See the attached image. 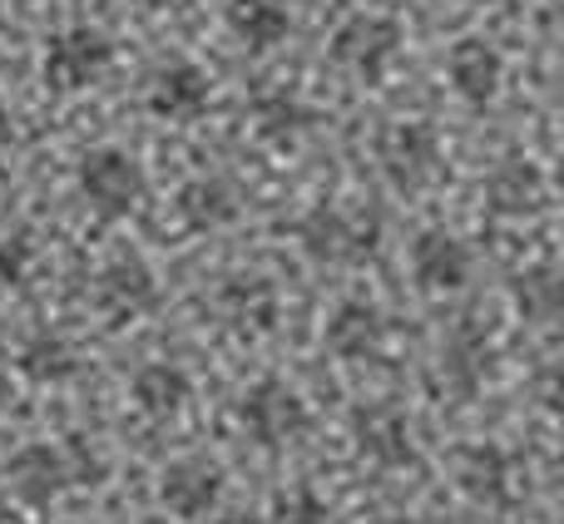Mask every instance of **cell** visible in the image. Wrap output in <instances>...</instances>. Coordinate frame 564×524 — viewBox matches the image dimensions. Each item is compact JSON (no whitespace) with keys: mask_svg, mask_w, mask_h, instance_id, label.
<instances>
[{"mask_svg":"<svg viewBox=\"0 0 564 524\" xmlns=\"http://www.w3.org/2000/svg\"><path fill=\"white\" fill-rule=\"evenodd\" d=\"M79 194H85L89 214L105 218V223H119L139 208L144 198V168H139L134 154L124 149H89L79 159Z\"/></svg>","mask_w":564,"mask_h":524,"instance_id":"cell-1","label":"cell"},{"mask_svg":"<svg viewBox=\"0 0 564 524\" xmlns=\"http://www.w3.org/2000/svg\"><path fill=\"white\" fill-rule=\"evenodd\" d=\"M302 253L322 268H351V262H367L377 253V228L357 223L351 214H341L337 204H312L307 214L292 223Z\"/></svg>","mask_w":564,"mask_h":524,"instance_id":"cell-2","label":"cell"},{"mask_svg":"<svg viewBox=\"0 0 564 524\" xmlns=\"http://www.w3.org/2000/svg\"><path fill=\"white\" fill-rule=\"evenodd\" d=\"M238 421H243L248 436H253L258 446H268V450L292 446V440H302L312 430L307 401H302L297 391H292L288 381H278V376H263L253 391H248L243 406H238Z\"/></svg>","mask_w":564,"mask_h":524,"instance_id":"cell-3","label":"cell"},{"mask_svg":"<svg viewBox=\"0 0 564 524\" xmlns=\"http://www.w3.org/2000/svg\"><path fill=\"white\" fill-rule=\"evenodd\" d=\"M401 40H406V30H401L397 15H371V10H361V15H347L337 25V35H332V59L367 79H381L387 65L397 59Z\"/></svg>","mask_w":564,"mask_h":524,"instance_id":"cell-4","label":"cell"},{"mask_svg":"<svg viewBox=\"0 0 564 524\" xmlns=\"http://www.w3.org/2000/svg\"><path fill=\"white\" fill-rule=\"evenodd\" d=\"M381 168H387V178L397 188H406V194L436 184L441 168H446V159H441V134L431 124H421V119L391 124L387 134H381Z\"/></svg>","mask_w":564,"mask_h":524,"instance_id":"cell-5","label":"cell"},{"mask_svg":"<svg viewBox=\"0 0 564 524\" xmlns=\"http://www.w3.org/2000/svg\"><path fill=\"white\" fill-rule=\"evenodd\" d=\"M115 65V45H109L99 30L89 25H75L65 30V35L50 40L45 50V85L50 89H85L95 85V79H105V69Z\"/></svg>","mask_w":564,"mask_h":524,"instance_id":"cell-6","label":"cell"},{"mask_svg":"<svg viewBox=\"0 0 564 524\" xmlns=\"http://www.w3.org/2000/svg\"><path fill=\"white\" fill-rule=\"evenodd\" d=\"M89 302L105 312L109 321H134L159 307V277L139 258H115L89 287Z\"/></svg>","mask_w":564,"mask_h":524,"instance_id":"cell-7","label":"cell"},{"mask_svg":"<svg viewBox=\"0 0 564 524\" xmlns=\"http://www.w3.org/2000/svg\"><path fill=\"white\" fill-rule=\"evenodd\" d=\"M208 95H214V85H208V75L194 59H169V65H159L149 75L144 105H149V114L188 124V119H198L208 109Z\"/></svg>","mask_w":564,"mask_h":524,"instance_id":"cell-8","label":"cell"},{"mask_svg":"<svg viewBox=\"0 0 564 524\" xmlns=\"http://www.w3.org/2000/svg\"><path fill=\"white\" fill-rule=\"evenodd\" d=\"M218 495H224V470L204 456L174 460V466L159 476V500H164V510L178 520H204L208 510L218 505Z\"/></svg>","mask_w":564,"mask_h":524,"instance_id":"cell-9","label":"cell"},{"mask_svg":"<svg viewBox=\"0 0 564 524\" xmlns=\"http://www.w3.org/2000/svg\"><path fill=\"white\" fill-rule=\"evenodd\" d=\"M411 277L426 292H456L470 277V248L446 228H426L411 243Z\"/></svg>","mask_w":564,"mask_h":524,"instance_id":"cell-10","label":"cell"},{"mask_svg":"<svg viewBox=\"0 0 564 524\" xmlns=\"http://www.w3.org/2000/svg\"><path fill=\"white\" fill-rule=\"evenodd\" d=\"M10 490H15L25 505H50L69 490V466H65V446H20L10 456Z\"/></svg>","mask_w":564,"mask_h":524,"instance_id":"cell-11","label":"cell"},{"mask_svg":"<svg viewBox=\"0 0 564 524\" xmlns=\"http://www.w3.org/2000/svg\"><path fill=\"white\" fill-rule=\"evenodd\" d=\"M357 450L367 466L377 470H401L416 460V446H411V426L401 411H387V406H371V411H357Z\"/></svg>","mask_w":564,"mask_h":524,"instance_id":"cell-12","label":"cell"},{"mask_svg":"<svg viewBox=\"0 0 564 524\" xmlns=\"http://www.w3.org/2000/svg\"><path fill=\"white\" fill-rule=\"evenodd\" d=\"M456 480L476 505H490V510H506L516 500V466L500 446H470L460 450L456 460Z\"/></svg>","mask_w":564,"mask_h":524,"instance_id":"cell-13","label":"cell"},{"mask_svg":"<svg viewBox=\"0 0 564 524\" xmlns=\"http://www.w3.org/2000/svg\"><path fill=\"white\" fill-rule=\"evenodd\" d=\"M381 337H387V321H381V312L371 307V302H361V297L341 302V307L327 317V331H322V341H327V351L337 361H367V357H377Z\"/></svg>","mask_w":564,"mask_h":524,"instance_id":"cell-14","label":"cell"},{"mask_svg":"<svg viewBox=\"0 0 564 524\" xmlns=\"http://www.w3.org/2000/svg\"><path fill=\"white\" fill-rule=\"evenodd\" d=\"M480 194H486V208L496 218H525L545 204V178H540V168L525 164V159H506V164H496L486 174Z\"/></svg>","mask_w":564,"mask_h":524,"instance_id":"cell-15","label":"cell"},{"mask_svg":"<svg viewBox=\"0 0 564 524\" xmlns=\"http://www.w3.org/2000/svg\"><path fill=\"white\" fill-rule=\"evenodd\" d=\"M446 69H451L456 95L466 99V105H476V109H486L490 99H496L500 75H506L500 50L486 45V40H456V45H451V55H446Z\"/></svg>","mask_w":564,"mask_h":524,"instance_id":"cell-16","label":"cell"},{"mask_svg":"<svg viewBox=\"0 0 564 524\" xmlns=\"http://www.w3.org/2000/svg\"><path fill=\"white\" fill-rule=\"evenodd\" d=\"M178 214H184L188 228H228L238 214H243V198H238V184L224 174H204L188 178L178 188Z\"/></svg>","mask_w":564,"mask_h":524,"instance_id":"cell-17","label":"cell"},{"mask_svg":"<svg viewBox=\"0 0 564 524\" xmlns=\"http://www.w3.org/2000/svg\"><path fill=\"white\" fill-rule=\"evenodd\" d=\"M129 396H134V406L144 411V416L169 421V416H178V411H184L188 396H194V381H188V371L174 367V361H149V367L134 371Z\"/></svg>","mask_w":564,"mask_h":524,"instance_id":"cell-18","label":"cell"},{"mask_svg":"<svg viewBox=\"0 0 564 524\" xmlns=\"http://www.w3.org/2000/svg\"><path fill=\"white\" fill-rule=\"evenodd\" d=\"M218 312L234 321L238 331H268L278 317V287L258 272H243V277H228L218 287Z\"/></svg>","mask_w":564,"mask_h":524,"instance_id":"cell-19","label":"cell"},{"mask_svg":"<svg viewBox=\"0 0 564 524\" xmlns=\"http://www.w3.org/2000/svg\"><path fill=\"white\" fill-rule=\"evenodd\" d=\"M224 20L248 50H273L292 30V0H228Z\"/></svg>","mask_w":564,"mask_h":524,"instance_id":"cell-20","label":"cell"},{"mask_svg":"<svg viewBox=\"0 0 564 524\" xmlns=\"http://www.w3.org/2000/svg\"><path fill=\"white\" fill-rule=\"evenodd\" d=\"M20 376L35 381V386H65V381L79 376V357L65 337L55 331H40L20 347Z\"/></svg>","mask_w":564,"mask_h":524,"instance_id":"cell-21","label":"cell"},{"mask_svg":"<svg viewBox=\"0 0 564 524\" xmlns=\"http://www.w3.org/2000/svg\"><path fill=\"white\" fill-rule=\"evenodd\" d=\"M248 114H253L258 139H268V144H292V139H297L302 129H312V119H317L302 99H292L288 89H268V95H258L253 105H248Z\"/></svg>","mask_w":564,"mask_h":524,"instance_id":"cell-22","label":"cell"},{"mask_svg":"<svg viewBox=\"0 0 564 524\" xmlns=\"http://www.w3.org/2000/svg\"><path fill=\"white\" fill-rule=\"evenodd\" d=\"M516 302L520 312H525L530 321H540V327H550V321L564 312V282L555 268H530L516 277Z\"/></svg>","mask_w":564,"mask_h":524,"instance_id":"cell-23","label":"cell"},{"mask_svg":"<svg viewBox=\"0 0 564 524\" xmlns=\"http://www.w3.org/2000/svg\"><path fill=\"white\" fill-rule=\"evenodd\" d=\"M446 367H451V371L460 367V386H476L480 371L490 367V347H486V337H480V331H470V327H460L456 337L446 341Z\"/></svg>","mask_w":564,"mask_h":524,"instance_id":"cell-24","label":"cell"},{"mask_svg":"<svg viewBox=\"0 0 564 524\" xmlns=\"http://www.w3.org/2000/svg\"><path fill=\"white\" fill-rule=\"evenodd\" d=\"M273 524H327V500L307 485L288 490V495H278V505H273Z\"/></svg>","mask_w":564,"mask_h":524,"instance_id":"cell-25","label":"cell"},{"mask_svg":"<svg viewBox=\"0 0 564 524\" xmlns=\"http://www.w3.org/2000/svg\"><path fill=\"white\" fill-rule=\"evenodd\" d=\"M30 268H35V238L20 228V233H10L6 243H0V282L20 287V282L30 277Z\"/></svg>","mask_w":564,"mask_h":524,"instance_id":"cell-26","label":"cell"},{"mask_svg":"<svg viewBox=\"0 0 564 524\" xmlns=\"http://www.w3.org/2000/svg\"><path fill=\"white\" fill-rule=\"evenodd\" d=\"M65 466H69V485H99L105 480V460L85 440H65Z\"/></svg>","mask_w":564,"mask_h":524,"instance_id":"cell-27","label":"cell"},{"mask_svg":"<svg viewBox=\"0 0 564 524\" xmlns=\"http://www.w3.org/2000/svg\"><path fill=\"white\" fill-rule=\"evenodd\" d=\"M10 149H15V124H10V114L0 109V159H6Z\"/></svg>","mask_w":564,"mask_h":524,"instance_id":"cell-28","label":"cell"},{"mask_svg":"<svg viewBox=\"0 0 564 524\" xmlns=\"http://www.w3.org/2000/svg\"><path fill=\"white\" fill-rule=\"evenodd\" d=\"M214 524H258V515H248V510H234V515H218Z\"/></svg>","mask_w":564,"mask_h":524,"instance_id":"cell-29","label":"cell"},{"mask_svg":"<svg viewBox=\"0 0 564 524\" xmlns=\"http://www.w3.org/2000/svg\"><path fill=\"white\" fill-rule=\"evenodd\" d=\"M0 406H10V376L0 371Z\"/></svg>","mask_w":564,"mask_h":524,"instance_id":"cell-30","label":"cell"},{"mask_svg":"<svg viewBox=\"0 0 564 524\" xmlns=\"http://www.w3.org/2000/svg\"><path fill=\"white\" fill-rule=\"evenodd\" d=\"M391 524H436V520H421V515H397Z\"/></svg>","mask_w":564,"mask_h":524,"instance_id":"cell-31","label":"cell"},{"mask_svg":"<svg viewBox=\"0 0 564 524\" xmlns=\"http://www.w3.org/2000/svg\"><path fill=\"white\" fill-rule=\"evenodd\" d=\"M0 524H30V520H20V515H10V510H0Z\"/></svg>","mask_w":564,"mask_h":524,"instance_id":"cell-32","label":"cell"},{"mask_svg":"<svg viewBox=\"0 0 564 524\" xmlns=\"http://www.w3.org/2000/svg\"><path fill=\"white\" fill-rule=\"evenodd\" d=\"M139 6H149V10H164V6H174V0H139Z\"/></svg>","mask_w":564,"mask_h":524,"instance_id":"cell-33","label":"cell"},{"mask_svg":"<svg viewBox=\"0 0 564 524\" xmlns=\"http://www.w3.org/2000/svg\"><path fill=\"white\" fill-rule=\"evenodd\" d=\"M466 6H476V0H466Z\"/></svg>","mask_w":564,"mask_h":524,"instance_id":"cell-34","label":"cell"}]
</instances>
